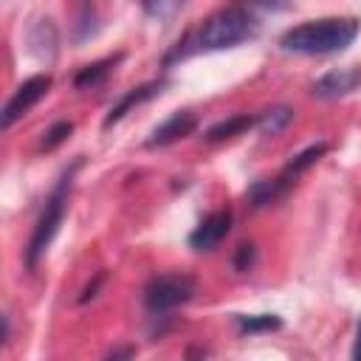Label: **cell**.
<instances>
[{"mask_svg":"<svg viewBox=\"0 0 361 361\" xmlns=\"http://www.w3.org/2000/svg\"><path fill=\"white\" fill-rule=\"evenodd\" d=\"M361 23L355 17H324V20H307L293 28H288L279 37V48L290 54L305 56H324L338 54L358 37Z\"/></svg>","mask_w":361,"mask_h":361,"instance_id":"6da1fadb","label":"cell"},{"mask_svg":"<svg viewBox=\"0 0 361 361\" xmlns=\"http://www.w3.org/2000/svg\"><path fill=\"white\" fill-rule=\"evenodd\" d=\"M257 31H259V23L248 8L226 6L203 20V25L197 28L195 45L200 51H223V48H234L240 42L254 39Z\"/></svg>","mask_w":361,"mask_h":361,"instance_id":"7a4b0ae2","label":"cell"},{"mask_svg":"<svg viewBox=\"0 0 361 361\" xmlns=\"http://www.w3.org/2000/svg\"><path fill=\"white\" fill-rule=\"evenodd\" d=\"M82 166V161H73L56 180V186L51 189V195L45 197V206H42V214L37 217V226L31 231V240H28V248H25V265L28 271L37 268V262L42 259V254L48 251V245L54 243L59 226H62V217H65V209H68V195H71V186H73V175L76 169Z\"/></svg>","mask_w":361,"mask_h":361,"instance_id":"3957f363","label":"cell"},{"mask_svg":"<svg viewBox=\"0 0 361 361\" xmlns=\"http://www.w3.org/2000/svg\"><path fill=\"white\" fill-rule=\"evenodd\" d=\"M195 296V279L186 274H161L144 288V305L152 313H166Z\"/></svg>","mask_w":361,"mask_h":361,"instance_id":"277c9868","label":"cell"},{"mask_svg":"<svg viewBox=\"0 0 361 361\" xmlns=\"http://www.w3.org/2000/svg\"><path fill=\"white\" fill-rule=\"evenodd\" d=\"M51 76L48 73H37V76H31V79H25L17 90H14V96L6 102V107H3V127L8 130L17 118H23L48 90H51Z\"/></svg>","mask_w":361,"mask_h":361,"instance_id":"5b68a950","label":"cell"},{"mask_svg":"<svg viewBox=\"0 0 361 361\" xmlns=\"http://www.w3.org/2000/svg\"><path fill=\"white\" fill-rule=\"evenodd\" d=\"M228 231H231V209H217L209 217H203V223L189 234V248L214 251L226 240Z\"/></svg>","mask_w":361,"mask_h":361,"instance_id":"8992f818","label":"cell"},{"mask_svg":"<svg viewBox=\"0 0 361 361\" xmlns=\"http://www.w3.org/2000/svg\"><path fill=\"white\" fill-rule=\"evenodd\" d=\"M361 85V68L355 65H344V68H333L324 76H319L313 82V96L319 99H338L353 93Z\"/></svg>","mask_w":361,"mask_h":361,"instance_id":"52a82bcc","label":"cell"},{"mask_svg":"<svg viewBox=\"0 0 361 361\" xmlns=\"http://www.w3.org/2000/svg\"><path fill=\"white\" fill-rule=\"evenodd\" d=\"M195 127H197V116H195L192 110H178V113H172L166 121H161V124L152 130V135L147 138V147L155 149V147L175 144V141H180V138H186Z\"/></svg>","mask_w":361,"mask_h":361,"instance_id":"ba28073f","label":"cell"},{"mask_svg":"<svg viewBox=\"0 0 361 361\" xmlns=\"http://www.w3.org/2000/svg\"><path fill=\"white\" fill-rule=\"evenodd\" d=\"M161 82H147V85H141V87H133V90H127L113 107H110V113L104 116V130L107 127H113L116 121H121L124 116H127V110H133L135 104H141V102H147V99H152L155 93H161Z\"/></svg>","mask_w":361,"mask_h":361,"instance_id":"9c48e42d","label":"cell"},{"mask_svg":"<svg viewBox=\"0 0 361 361\" xmlns=\"http://www.w3.org/2000/svg\"><path fill=\"white\" fill-rule=\"evenodd\" d=\"M28 42H31V51L37 54V59L54 62V56H56V28H54L51 20H39V23L31 28Z\"/></svg>","mask_w":361,"mask_h":361,"instance_id":"30bf717a","label":"cell"},{"mask_svg":"<svg viewBox=\"0 0 361 361\" xmlns=\"http://www.w3.org/2000/svg\"><path fill=\"white\" fill-rule=\"evenodd\" d=\"M324 152H327V144H313V147L302 149L299 155H293V158H290V161L282 166V172H279L276 178H279V180H285V183L290 186V183H293V180H296V178H299L305 169H310V166H313V164H316V161H319Z\"/></svg>","mask_w":361,"mask_h":361,"instance_id":"8fae6325","label":"cell"},{"mask_svg":"<svg viewBox=\"0 0 361 361\" xmlns=\"http://www.w3.org/2000/svg\"><path fill=\"white\" fill-rule=\"evenodd\" d=\"M121 62V54H116V56H107V59H99V62H93V65H85L76 76H73V85L79 87V90H87V87H99L107 76H110V71L116 68Z\"/></svg>","mask_w":361,"mask_h":361,"instance_id":"7c38bea8","label":"cell"},{"mask_svg":"<svg viewBox=\"0 0 361 361\" xmlns=\"http://www.w3.org/2000/svg\"><path fill=\"white\" fill-rule=\"evenodd\" d=\"M251 127H257L254 116H231V118H223V121L212 124L206 130V141H226V138H234V135H240Z\"/></svg>","mask_w":361,"mask_h":361,"instance_id":"4fadbf2b","label":"cell"},{"mask_svg":"<svg viewBox=\"0 0 361 361\" xmlns=\"http://www.w3.org/2000/svg\"><path fill=\"white\" fill-rule=\"evenodd\" d=\"M290 186L285 183V180H279V178H274V180H257L251 189H248V200H251V206L254 209H259V206H268V203H276L285 192H288Z\"/></svg>","mask_w":361,"mask_h":361,"instance_id":"5bb4252c","label":"cell"},{"mask_svg":"<svg viewBox=\"0 0 361 361\" xmlns=\"http://www.w3.org/2000/svg\"><path fill=\"white\" fill-rule=\"evenodd\" d=\"M290 121H293V110L285 107V104L271 107V110H265V113L257 116V127H259L265 135H276V133H282Z\"/></svg>","mask_w":361,"mask_h":361,"instance_id":"9a60e30c","label":"cell"},{"mask_svg":"<svg viewBox=\"0 0 361 361\" xmlns=\"http://www.w3.org/2000/svg\"><path fill=\"white\" fill-rule=\"evenodd\" d=\"M237 327L240 333H271L282 327V319L276 313H259V316H237Z\"/></svg>","mask_w":361,"mask_h":361,"instance_id":"2e32d148","label":"cell"},{"mask_svg":"<svg viewBox=\"0 0 361 361\" xmlns=\"http://www.w3.org/2000/svg\"><path fill=\"white\" fill-rule=\"evenodd\" d=\"M141 6H144V11H147L149 17H155V20H169V17H175V14L186 6V0H141Z\"/></svg>","mask_w":361,"mask_h":361,"instance_id":"e0dca14e","label":"cell"},{"mask_svg":"<svg viewBox=\"0 0 361 361\" xmlns=\"http://www.w3.org/2000/svg\"><path fill=\"white\" fill-rule=\"evenodd\" d=\"M71 133H73V124H71V121H56V124L45 133V138H42V149H54V147L62 144Z\"/></svg>","mask_w":361,"mask_h":361,"instance_id":"ac0fdd59","label":"cell"},{"mask_svg":"<svg viewBox=\"0 0 361 361\" xmlns=\"http://www.w3.org/2000/svg\"><path fill=\"white\" fill-rule=\"evenodd\" d=\"M245 8L251 11H268V14H276V11H288L290 8V0H243Z\"/></svg>","mask_w":361,"mask_h":361,"instance_id":"d6986e66","label":"cell"},{"mask_svg":"<svg viewBox=\"0 0 361 361\" xmlns=\"http://www.w3.org/2000/svg\"><path fill=\"white\" fill-rule=\"evenodd\" d=\"M254 259H257V248H254L251 243H243V245L237 248V254H234V268H237V271H248V268L254 265Z\"/></svg>","mask_w":361,"mask_h":361,"instance_id":"ffe728a7","label":"cell"},{"mask_svg":"<svg viewBox=\"0 0 361 361\" xmlns=\"http://www.w3.org/2000/svg\"><path fill=\"white\" fill-rule=\"evenodd\" d=\"M102 282H104V274H99V276H96V279H93V282H90V285H87V288H85V290H82V296H79V302H82V305H85V302H87V299H93V296H96V290H99V285H102Z\"/></svg>","mask_w":361,"mask_h":361,"instance_id":"44dd1931","label":"cell"},{"mask_svg":"<svg viewBox=\"0 0 361 361\" xmlns=\"http://www.w3.org/2000/svg\"><path fill=\"white\" fill-rule=\"evenodd\" d=\"M353 361H361V319L355 327V344H353Z\"/></svg>","mask_w":361,"mask_h":361,"instance_id":"7402d4cb","label":"cell"},{"mask_svg":"<svg viewBox=\"0 0 361 361\" xmlns=\"http://www.w3.org/2000/svg\"><path fill=\"white\" fill-rule=\"evenodd\" d=\"M133 353H135L133 347H127V350H113V353H110V358H118V355H133Z\"/></svg>","mask_w":361,"mask_h":361,"instance_id":"603a6c76","label":"cell"}]
</instances>
